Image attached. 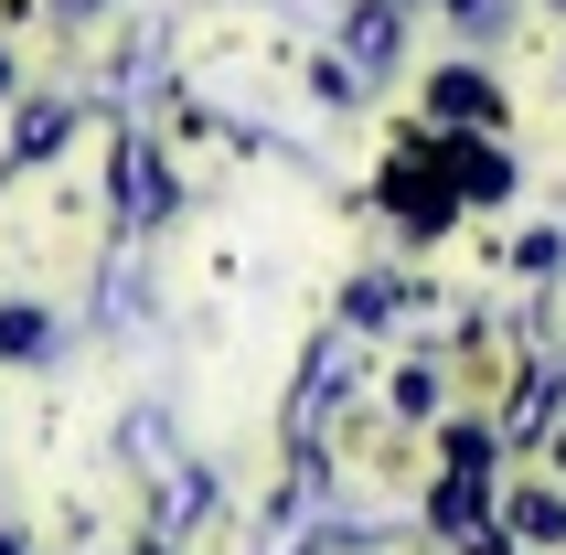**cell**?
Masks as SVG:
<instances>
[{"label":"cell","mask_w":566,"mask_h":555,"mask_svg":"<svg viewBox=\"0 0 566 555\" xmlns=\"http://www.w3.org/2000/svg\"><path fill=\"white\" fill-rule=\"evenodd\" d=\"M43 342V310H0V353H32Z\"/></svg>","instance_id":"cell-8"},{"label":"cell","mask_w":566,"mask_h":555,"mask_svg":"<svg viewBox=\"0 0 566 555\" xmlns=\"http://www.w3.org/2000/svg\"><path fill=\"white\" fill-rule=\"evenodd\" d=\"M54 11H86V0H54Z\"/></svg>","instance_id":"cell-11"},{"label":"cell","mask_w":566,"mask_h":555,"mask_svg":"<svg viewBox=\"0 0 566 555\" xmlns=\"http://www.w3.org/2000/svg\"><path fill=\"white\" fill-rule=\"evenodd\" d=\"M0 86H11V64H0Z\"/></svg>","instance_id":"cell-12"},{"label":"cell","mask_w":566,"mask_h":555,"mask_svg":"<svg viewBox=\"0 0 566 555\" xmlns=\"http://www.w3.org/2000/svg\"><path fill=\"white\" fill-rule=\"evenodd\" d=\"M396 417H439V374H428V364L396 374Z\"/></svg>","instance_id":"cell-7"},{"label":"cell","mask_w":566,"mask_h":555,"mask_svg":"<svg viewBox=\"0 0 566 555\" xmlns=\"http://www.w3.org/2000/svg\"><path fill=\"white\" fill-rule=\"evenodd\" d=\"M471 555H513V534H481V545H471Z\"/></svg>","instance_id":"cell-9"},{"label":"cell","mask_w":566,"mask_h":555,"mask_svg":"<svg viewBox=\"0 0 566 555\" xmlns=\"http://www.w3.org/2000/svg\"><path fill=\"white\" fill-rule=\"evenodd\" d=\"M428 118H503V96H492V75H471V64H439V75H428Z\"/></svg>","instance_id":"cell-3"},{"label":"cell","mask_w":566,"mask_h":555,"mask_svg":"<svg viewBox=\"0 0 566 555\" xmlns=\"http://www.w3.org/2000/svg\"><path fill=\"white\" fill-rule=\"evenodd\" d=\"M513 534H535V545H566V502H556V492H513Z\"/></svg>","instance_id":"cell-4"},{"label":"cell","mask_w":566,"mask_h":555,"mask_svg":"<svg viewBox=\"0 0 566 555\" xmlns=\"http://www.w3.org/2000/svg\"><path fill=\"white\" fill-rule=\"evenodd\" d=\"M171 203H182V192L160 182V150H150V128H128V139H118V214H128V224H160Z\"/></svg>","instance_id":"cell-2"},{"label":"cell","mask_w":566,"mask_h":555,"mask_svg":"<svg viewBox=\"0 0 566 555\" xmlns=\"http://www.w3.org/2000/svg\"><path fill=\"white\" fill-rule=\"evenodd\" d=\"M0 555H32V545H22V534H0Z\"/></svg>","instance_id":"cell-10"},{"label":"cell","mask_w":566,"mask_h":555,"mask_svg":"<svg viewBox=\"0 0 566 555\" xmlns=\"http://www.w3.org/2000/svg\"><path fill=\"white\" fill-rule=\"evenodd\" d=\"M343 43H353L343 64H321V86H332V96L375 86L385 64H396V0H364V11H353V32H343Z\"/></svg>","instance_id":"cell-1"},{"label":"cell","mask_w":566,"mask_h":555,"mask_svg":"<svg viewBox=\"0 0 566 555\" xmlns=\"http://www.w3.org/2000/svg\"><path fill=\"white\" fill-rule=\"evenodd\" d=\"M64 128H75V118H64V107H32V118H22V139H11V160H43V150H54V139H64Z\"/></svg>","instance_id":"cell-6"},{"label":"cell","mask_w":566,"mask_h":555,"mask_svg":"<svg viewBox=\"0 0 566 555\" xmlns=\"http://www.w3.org/2000/svg\"><path fill=\"white\" fill-rule=\"evenodd\" d=\"M396 300H407V289H385V278H353V289H343V321H353V332H375V321H396Z\"/></svg>","instance_id":"cell-5"}]
</instances>
